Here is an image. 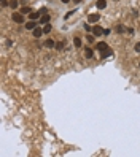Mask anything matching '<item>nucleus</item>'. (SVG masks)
I'll return each instance as SVG.
<instances>
[{"label": "nucleus", "mask_w": 140, "mask_h": 157, "mask_svg": "<svg viewBox=\"0 0 140 157\" xmlns=\"http://www.w3.org/2000/svg\"><path fill=\"white\" fill-rule=\"evenodd\" d=\"M99 21H100V14H97V13L88 16V22L89 24H96V22H99Z\"/></svg>", "instance_id": "obj_1"}, {"label": "nucleus", "mask_w": 140, "mask_h": 157, "mask_svg": "<svg viewBox=\"0 0 140 157\" xmlns=\"http://www.w3.org/2000/svg\"><path fill=\"white\" fill-rule=\"evenodd\" d=\"M13 21L18 24H22L24 22V14L22 13H13Z\"/></svg>", "instance_id": "obj_2"}, {"label": "nucleus", "mask_w": 140, "mask_h": 157, "mask_svg": "<svg viewBox=\"0 0 140 157\" xmlns=\"http://www.w3.org/2000/svg\"><path fill=\"white\" fill-rule=\"evenodd\" d=\"M96 49L99 51V52H102V51H105V49H108V45L105 43V41H99V43L96 45Z\"/></svg>", "instance_id": "obj_3"}, {"label": "nucleus", "mask_w": 140, "mask_h": 157, "mask_svg": "<svg viewBox=\"0 0 140 157\" xmlns=\"http://www.w3.org/2000/svg\"><path fill=\"white\" fill-rule=\"evenodd\" d=\"M102 33H103V29L100 26H94L92 27V35H94V37H100Z\"/></svg>", "instance_id": "obj_4"}, {"label": "nucleus", "mask_w": 140, "mask_h": 157, "mask_svg": "<svg viewBox=\"0 0 140 157\" xmlns=\"http://www.w3.org/2000/svg\"><path fill=\"white\" fill-rule=\"evenodd\" d=\"M40 17H41V11H37V13L32 11V13L29 14V19L30 21H37V19H40Z\"/></svg>", "instance_id": "obj_5"}, {"label": "nucleus", "mask_w": 140, "mask_h": 157, "mask_svg": "<svg viewBox=\"0 0 140 157\" xmlns=\"http://www.w3.org/2000/svg\"><path fill=\"white\" fill-rule=\"evenodd\" d=\"M110 56H113V49H105V51L100 52V59H107Z\"/></svg>", "instance_id": "obj_6"}, {"label": "nucleus", "mask_w": 140, "mask_h": 157, "mask_svg": "<svg viewBox=\"0 0 140 157\" xmlns=\"http://www.w3.org/2000/svg\"><path fill=\"white\" fill-rule=\"evenodd\" d=\"M32 32H34V37H35V38H40L41 35L45 33V32H43V29H40V27H35Z\"/></svg>", "instance_id": "obj_7"}, {"label": "nucleus", "mask_w": 140, "mask_h": 157, "mask_svg": "<svg viewBox=\"0 0 140 157\" xmlns=\"http://www.w3.org/2000/svg\"><path fill=\"white\" fill-rule=\"evenodd\" d=\"M38 22H40V24H48V22H50V16H48V13H46V14H41V17L38 19Z\"/></svg>", "instance_id": "obj_8"}, {"label": "nucleus", "mask_w": 140, "mask_h": 157, "mask_svg": "<svg viewBox=\"0 0 140 157\" xmlns=\"http://www.w3.org/2000/svg\"><path fill=\"white\" fill-rule=\"evenodd\" d=\"M96 7H97V8H99V10H103V8H105V7H107V2H105V0H97V3H96Z\"/></svg>", "instance_id": "obj_9"}, {"label": "nucleus", "mask_w": 140, "mask_h": 157, "mask_svg": "<svg viewBox=\"0 0 140 157\" xmlns=\"http://www.w3.org/2000/svg\"><path fill=\"white\" fill-rule=\"evenodd\" d=\"M35 27H37V22H35V21H29V22H26V29L34 30Z\"/></svg>", "instance_id": "obj_10"}, {"label": "nucleus", "mask_w": 140, "mask_h": 157, "mask_svg": "<svg viewBox=\"0 0 140 157\" xmlns=\"http://www.w3.org/2000/svg\"><path fill=\"white\" fill-rule=\"evenodd\" d=\"M45 46H46V48H54V46H56V43H54L51 38H48V40L45 41Z\"/></svg>", "instance_id": "obj_11"}, {"label": "nucleus", "mask_w": 140, "mask_h": 157, "mask_svg": "<svg viewBox=\"0 0 140 157\" xmlns=\"http://www.w3.org/2000/svg\"><path fill=\"white\" fill-rule=\"evenodd\" d=\"M8 7L11 8V10H16L18 8V0H10V5Z\"/></svg>", "instance_id": "obj_12"}, {"label": "nucleus", "mask_w": 140, "mask_h": 157, "mask_svg": "<svg viewBox=\"0 0 140 157\" xmlns=\"http://www.w3.org/2000/svg\"><path fill=\"white\" fill-rule=\"evenodd\" d=\"M51 30H53V26H51V24H45V27H43V32H45V33H50Z\"/></svg>", "instance_id": "obj_13"}, {"label": "nucleus", "mask_w": 140, "mask_h": 157, "mask_svg": "<svg viewBox=\"0 0 140 157\" xmlns=\"http://www.w3.org/2000/svg\"><path fill=\"white\" fill-rule=\"evenodd\" d=\"M21 13H22V14H30V13H32V10H30L29 7H22V10H21Z\"/></svg>", "instance_id": "obj_14"}, {"label": "nucleus", "mask_w": 140, "mask_h": 157, "mask_svg": "<svg viewBox=\"0 0 140 157\" xmlns=\"http://www.w3.org/2000/svg\"><path fill=\"white\" fill-rule=\"evenodd\" d=\"M84 56H86V59H91V57H92V49H89V48H88V49L84 51Z\"/></svg>", "instance_id": "obj_15"}, {"label": "nucleus", "mask_w": 140, "mask_h": 157, "mask_svg": "<svg viewBox=\"0 0 140 157\" xmlns=\"http://www.w3.org/2000/svg\"><path fill=\"white\" fill-rule=\"evenodd\" d=\"M73 45H75L76 48H80V46H81V40L78 38V37H75V38H73Z\"/></svg>", "instance_id": "obj_16"}, {"label": "nucleus", "mask_w": 140, "mask_h": 157, "mask_svg": "<svg viewBox=\"0 0 140 157\" xmlns=\"http://www.w3.org/2000/svg\"><path fill=\"white\" fill-rule=\"evenodd\" d=\"M54 48H56L57 51H60V49L64 48V41H62V43H56V46H54Z\"/></svg>", "instance_id": "obj_17"}, {"label": "nucleus", "mask_w": 140, "mask_h": 157, "mask_svg": "<svg viewBox=\"0 0 140 157\" xmlns=\"http://www.w3.org/2000/svg\"><path fill=\"white\" fill-rule=\"evenodd\" d=\"M73 13H75V10H73V11H69V13H67V14H65V17H67V19H69V17H70L72 14H73Z\"/></svg>", "instance_id": "obj_18"}, {"label": "nucleus", "mask_w": 140, "mask_h": 157, "mask_svg": "<svg viewBox=\"0 0 140 157\" xmlns=\"http://www.w3.org/2000/svg\"><path fill=\"white\" fill-rule=\"evenodd\" d=\"M7 5H10L8 0H2V7H7Z\"/></svg>", "instance_id": "obj_19"}, {"label": "nucleus", "mask_w": 140, "mask_h": 157, "mask_svg": "<svg viewBox=\"0 0 140 157\" xmlns=\"http://www.w3.org/2000/svg\"><path fill=\"white\" fill-rule=\"evenodd\" d=\"M116 30H118V32H124V27H123V26H118Z\"/></svg>", "instance_id": "obj_20"}, {"label": "nucleus", "mask_w": 140, "mask_h": 157, "mask_svg": "<svg viewBox=\"0 0 140 157\" xmlns=\"http://www.w3.org/2000/svg\"><path fill=\"white\" fill-rule=\"evenodd\" d=\"M135 51H137V52H140V43H137V45H135Z\"/></svg>", "instance_id": "obj_21"}, {"label": "nucleus", "mask_w": 140, "mask_h": 157, "mask_svg": "<svg viewBox=\"0 0 140 157\" xmlns=\"http://www.w3.org/2000/svg\"><path fill=\"white\" fill-rule=\"evenodd\" d=\"M40 11H41V14H46V13H48V10H46V8H41Z\"/></svg>", "instance_id": "obj_22"}, {"label": "nucleus", "mask_w": 140, "mask_h": 157, "mask_svg": "<svg viewBox=\"0 0 140 157\" xmlns=\"http://www.w3.org/2000/svg\"><path fill=\"white\" fill-rule=\"evenodd\" d=\"M60 2H62V3H69L70 0H60Z\"/></svg>", "instance_id": "obj_23"}, {"label": "nucleus", "mask_w": 140, "mask_h": 157, "mask_svg": "<svg viewBox=\"0 0 140 157\" xmlns=\"http://www.w3.org/2000/svg\"><path fill=\"white\" fill-rule=\"evenodd\" d=\"M81 2V0H73V3H80Z\"/></svg>", "instance_id": "obj_24"}, {"label": "nucleus", "mask_w": 140, "mask_h": 157, "mask_svg": "<svg viewBox=\"0 0 140 157\" xmlns=\"http://www.w3.org/2000/svg\"><path fill=\"white\" fill-rule=\"evenodd\" d=\"M138 67H140V64H138Z\"/></svg>", "instance_id": "obj_25"}]
</instances>
